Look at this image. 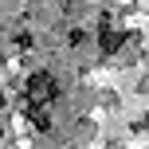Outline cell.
Segmentation results:
<instances>
[{"mask_svg":"<svg viewBox=\"0 0 149 149\" xmlns=\"http://www.w3.org/2000/svg\"><path fill=\"white\" fill-rule=\"evenodd\" d=\"M55 94H59V86H55V79H51L47 71H36V74L28 79V98H31V106H51Z\"/></svg>","mask_w":149,"mask_h":149,"instance_id":"6da1fadb","label":"cell"},{"mask_svg":"<svg viewBox=\"0 0 149 149\" xmlns=\"http://www.w3.org/2000/svg\"><path fill=\"white\" fill-rule=\"evenodd\" d=\"M122 39H126L122 31H110V36H102V51H118V47H122Z\"/></svg>","mask_w":149,"mask_h":149,"instance_id":"7a4b0ae2","label":"cell"}]
</instances>
